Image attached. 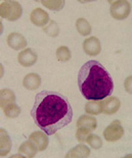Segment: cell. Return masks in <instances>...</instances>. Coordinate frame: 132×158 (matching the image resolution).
Wrapping results in <instances>:
<instances>
[{
    "label": "cell",
    "mask_w": 132,
    "mask_h": 158,
    "mask_svg": "<svg viewBox=\"0 0 132 158\" xmlns=\"http://www.w3.org/2000/svg\"><path fill=\"white\" fill-rule=\"evenodd\" d=\"M121 107V102L117 97L109 96L103 100V113L112 115L118 112Z\"/></svg>",
    "instance_id": "cell-11"
},
{
    "label": "cell",
    "mask_w": 132,
    "mask_h": 158,
    "mask_svg": "<svg viewBox=\"0 0 132 158\" xmlns=\"http://www.w3.org/2000/svg\"><path fill=\"white\" fill-rule=\"evenodd\" d=\"M86 142L88 145L94 150H99L103 147V140H101V138L99 137L97 135H90L87 138Z\"/></svg>",
    "instance_id": "cell-24"
},
{
    "label": "cell",
    "mask_w": 132,
    "mask_h": 158,
    "mask_svg": "<svg viewBox=\"0 0 132 158\" xmlns=\"http://www.w3.org/2000/svg\"><path fill=\"white\" fill-rule=\"evenodd\" d=\"M82 47H83V51L89 56H96L101 51V45L99 39L94 36L89 37V38L84 40Z\"/></svg>",
    "instance_id": "cell-7"
},
{
    "label": "cell",
    "mask_w": 132,
    "mask_h": 158,
    "mask_svg": "<svg viewBox=\"0 0 132 158\" xmlns=\"http://www.w3.org/2000/svg\"><path fill=\"white\" fill-rule=\"evenodd\" d=\"M38 152V148L35 145V143L31 140L25 141L24 143H22V145L20 146L19 151H18V155H15L13 157H27V158H33L35 157L36 153Z\"/></svg>",
    "instance_id": "cell-10"
},
{
    "label": "cell",
    "mask_w": 132,
    "mask_h": 158,
    "mask_svg": "<svg viewBox=\"0 0 132 158\" xmlns=\"http://www.w3.org/2000/svg\"><path fill=\"white\" fill-rule=\"evenodd\" d=\"M131 12V4L126 0H118L111 2L110 13L112 18L118 21H122L129 16Z\"/></svg>",
    "instance_id": "cell-4"
},
{
    "label": "cell",
    "mask_w": 132,
    "mask_h": 158,
    "mask_svg": "<svg viewBox=\"0 0 132 158\" xmlns=\"http://www.w3.org/2000/svg\"><path fill=\"white\" fill-rule=\"evenodd\" d=\"M31 115L36 126L51 136L72 122L73 109L63 94L55 91H42L35 96Z\"/></svg>",
    "instance_id": "cell-1"
},
{
    "label": "cell",
    "mask_w": 132,
    "mask_h": 158,
    "mask_svg": "<svg viewBox=\"0 0 132 158\" xmlns=\"http://www.w3.org/2000/svg\"><path fill=\"white\" fill-rule=\"evenodd\" d=\"M85 112L90 115H99L103 113V101L88 100V102L85 104Z\"/></svg>",
    "instance_id": "cell-17"
},
{
    "label": "cell",
    "mask_w": 132,
    "mask_h": 158,
    "mask_svg": "<svg viewBox=\"0 0 132 158\" xmlns=\"http://www.w3.org/2000/svg\"><path fill=\"white\" fill-rule=\"evenodd\" d=\"M15 95L11 90L9 89H2L0 91V105L3 108L7 104L15 103Z\"/></svg>",
    "instance_id": "cell-19"
},
{
    "label": "cell",
    "mask_w": 132,
    "mask_h": 158,
    "mask_svg": "<svg viewBox=\"0 0 132 158\" xmlns=\"http://www.w3.org/2000/svg\"><path fill=\"white\" fill-rule=\"evenodd\" d=\"M11 150V140L4 129H0V156L4 157Z\"/></svg>",
    "instance_id": "cell-13"
},
{
    "label": "cell",
    "mask_w": 132,
    "mask_h": 158,
    "mask_svg": "<svg viewBox=\"0 0 132 158\" xmlns=\"http://www.w3.org/2000/svg\"><path fill=\"white\" fill-rule=\"evenodd\" d=\"M78 87L87 100H103L112 95L114 82L110 73L97 60H89L78 73Z\"/></svg>",
    "instance_id": "cell-2"
},
{
    "label": "cell",
    "mask_w": 132,
    "mask_h": 158,
    "mask_svg": "<svg viewBox=\"0 0 132 158\" xmlns=\"http://www.w3.org/2000/svg\"><path fill=\"white\" fill-rule=\"evenodd\" d=\"M3 113L7 118H15L21 114V107L15 103L7 104L6 106L3 107Z\"/></svg>",
    "instance_id": "cell-20"
},
{
    "label": "cell",
    "mask_w": 132,
    "mask_h": 158,
    "mask_svg": "<svg viewBox=\"0 0 132 158\" xmlns=\"http://www.w3.org/2000/svg\"><path fill=\"white\" fill-rule=\"evenodd\" d=\"M76 30L78 31L80 35L82 36H88L91 33V25L86 19L84 18H79L76 21Z\"/></svg>",
    "instance_id": "cell-18"
},
{
    "label": "cell",
    "mask_w": 132,
    "mask_h": 158,
    "mask_svg": "<svg viewBox=\"0 0 132 158\" xmlns=\"http://www.w3.org/2000/svg\"><path fill=\"white\" fill-rule=\"evenodd\" d=\"M77 127H84L87 129H90L91 131L95 130L97 127V120L95 117H93L90 114H85V115H81L77 120Z\"/></svg>",
    "instance_id": "cell-16"
},
{
    "label": "cell",
    "mask_w": 132,
    "mask_h": 158,
    "mask_svg": "<svg viewBox=\"0 0 132 158\" xmlns=\"http://www.w3.org/2000/svg\"><path fill=\"white\" fill-rule=\"evenodd\" d=\"M6 43L13 50H24L28 45L25 37L16 32H12L7 36Z\"/></svg>",
    "instance_id": "cell-9"
},
{
    "label": "cell",
    "mask_w": 132,
    "mask_h": 158,
    "mask_svg": "<svg viewBox=\"0 0 132 158\" xmlns=\"http://www.w3.org/2000/svg\"><path fill=\"white\" fill-rule=\"evenodd\" d=\"M55 56H56V59L59 60V61L66 62V61H69V60L71 59L72 54H71L70 49L68 48L67 46H60L56 49Z\"/></svg>",
    "instance_id": "cell-21"
},
{
    "label": "cell",
    "mask_w": 132,
    "mask_h": 158,
    "mask_svg": "<svg viewBox=\"0 0 132 158\" xmlns=\"http://www.w3.org/2000/svg\"><path fill=\"white\" fill-rule=\"evenodd\" d=\"M124 89L127 93L132 95V76L127 77L126 80L124 81Z\"/></svg>",
    "instance_id": "cell-26"
},
{
    "label": "cell",
    "mask_w": 132,
    "mask_h": 158,
    "mask_svg": "<svg viewBox=\"0 0 132 158\" xmlns=\"http://www.w3.org/2000/svg\"><path fill=\"white\" fill-rule=\"evenodd\" d=\"M30 19L33 25H35L36 27H40V28H44L48 25L49 21V15L45 10H43L42 8H34L31 11L30 15Z\"/></svg>",
    "instance_id": "cell-8"
},
{
    "label": "cell",
    "mask_w": 132,
    "mask_h": 158,
    "mask_svg": "<svg viewBox=\"0 0 132 158\" xmlns=\"http://www.w3.org/2000/svg\"><path fill=\"white\" fill-rule=\"evenodd\" d=\"M42 5H44L45 7H47L48 9H51V10H55V11H59V10H62L65 6L66 2L63 1V0H59V1H41Z\"/></svg>",
    "instance_id": "cell-23"
},
{
    "label": "cell",
    "mask_w": 132,
    "mask_h": 158,
    "mask_svg": "<svg viewBox=\"0 0 132 158\" xmlns=\"http://www.w3.org/2000/svg\"><path fill=\"white\" fill-rule=\"evenodd\" d=\"M23 86L27 90L30 91L38 89L41 86V77L34 73H28V75L25 76V78L23 80Z\"/></svg>",
    "instance_id": "cell-14"
},
{
    "label": "cell",
    "mask_w": 132,
    "mask_h": 158,
    "mask_svg": "<svg viewBox=\"0 0 132 158\" xmlns=\"http://www.w3.org/2000/svg\"><path fill=\"white\" fill-rule=\"evenodd\" d=\"M124 136V129L121 122L118 119L113 120L103 131V138L108 142H116Z\"/></svg>",
    "instance_id": "cell-5"
},
{
    "label": "cell",
    "mask_w": 132,
    "mask_h": 158,
    "mask_svg": "<svg viewBox=\"0 0 132 158\" xmlns=\"http://www.w3.org/2000/svg\"><path fill=\"white\" fill-rule=\"evenodd\" d=\"M90 135H91V130L90 129H87V127H80L77 129L76 139L79 141L80 143H84V142H86L87 138Z\"/></svg>",
    "instance_id": "cell-25"
},
{
    "label": "cell",
    "mask_w": 132,
    "mask_h": 158,
    "mask_svg": "<svg viewBox=\"0 0 132 158\" xmlns=\"http://www.w3.org/2000/svg\"><path fill=\"white\" fill-rule=\"evenodd\" d=\"M90 155L89 147L84 145V144H79L72 149L69 150V152L66 154V158H86Z\"/></svg>",
    "instance_id": "cell-15"
},
{
    "label": "cell",
    "mask_w": 132,
    "mask_h": 158,
    "mask_svg": "<svg viewBox=\"0 0 132 158\" xmlns=\"http://www.w3.org/2000/svg\"><path fill=\"white\" fill-rule=\"evenodd\" d=\"M47 136L48 135L44 131H37V132H34L29 136V139L35 143V145L38 148V151H44L48 147L49 143Z\"/></svg>",
    "instance_id": "cell-12"
},
{
    "label": "cell",
    "mask_w": 132,
    "mask_h": 158,
    "mask_svg": "<svg viewBox=\"0 0 132 158\" xmlns=\"http://www.w3.org/2000/svg\"><path fill=\"white\" fill-rule=\"evenodd\" d=\"M38 55L31 48H26L22 50L18 55V62L24 68H30L37 62Z\"/></svg>",
    "instance_id": "cell-6"
},
{
    "label": "cell",
    "mask_w": 132,
    "mask_h": 158,
    "mask_svg": "<svg viewBox=\"0 0 132 158\" xmlns=\"http://www.w3.org/2000/svg\"><path fill=\"white\" fill-rule=\"evenodd\" d=\"M23 8L18 1H3L0 4V15L9 22H15L22 16Z\"/></svg>",
    "instance_id": "cell-3"
},
{
    "label": "cell",
    "mask_w": 132,
    "mask_h": 158,
    "mask_svg": "<svg viewBox=\"0 0 132 158\" xmlns=\"http://www.w3.org/2000/svg\"><path fill=\"white\" fill-rule=\"evenodd\" d=\"M42 31L45 33L47 36L52 37V38H55V37H57L59 34V25H57V23L55 21H50L48 23V25L42 29Z\"/></svg>",
    "instance_id": "cell-22"
}]
</instances>
